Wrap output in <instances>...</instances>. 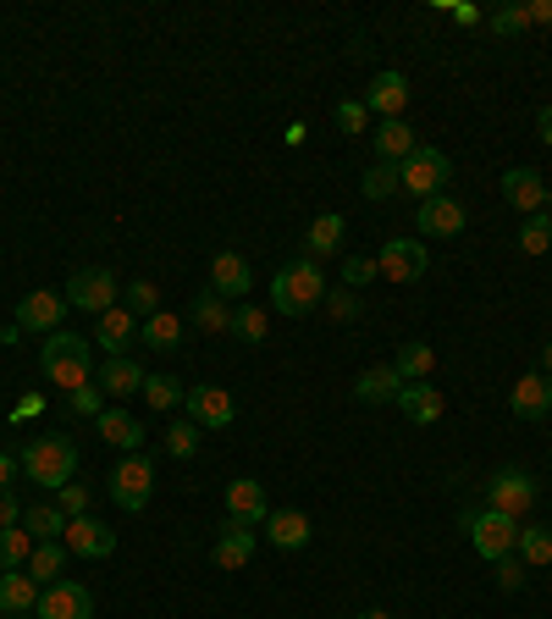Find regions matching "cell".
I'll use <instances>...</instances> for the list:
<instances>
[{
    "mask_svg": "<svg viewBox=\"0 0 552 619\" xmlns=\"http://www.w3.org/2000/svg\"><path fill=\"white\" fill-rule=\"evenodd\" d=\"M39 371H45V382H56L61 393H78L83 382H95V343L89 337H78V332H50L45 337V348H39Z\"/></svg>",
    "mask_w": 552,
    "mask_h": 619,
    "instance_id": "6da1fadb",
    "label": "cell"
},
{
    "mask_svg": "<svg viewBox=\"0 0 552 619\" xmlns=\"http://www.w3.org/2000/svg\"><path fill=\"white\" fill-rule=\"evenodd\" d=\"M326 305V266L321 261H309V255H298V261H287L282 272L272 277V310L276 315H309V310Z\"/></svg>",
    "mask_w": 552,
    "mask_h": 619,
    "instance_id": "7a4b0ae2",
    "label": "cell"
},
{
    "mask_svg": "<svg viewBox=\"0 0 552 619\" xmlns=\"http://www.w3.org/2000/svg\"><path fill=\"white\" fill-rule=\"evenodd\" d=\"M17 464H22V475L33 481V487H45L50 498L72 481V470H78V443L67 438V432H45V438H33L22 454H17Z\"/></svg>",
    "mask_w": 552,
    "mask_h": 619,
    "instance_id": "3957f363",
    "label": "cell"
},
{
    "mask_svg": "<svg viewBox=\"0 0 552 619\" xmlns=\"http://www.w3.org/2000/svg\"><path fill=\"white\" fill-rule=\"evenodd\" d=\"M464 531H470L475 553H481L486 564H497V559H509V553H514L520 520H509V514H497V509H470V514H464Z\"/></svg>",
    "mask_w": 552,
    "mask_h": 619,
    "instance_id": "277c9868",
    "label": "cell"
},
{
    "mask_svg": "<svg viewBox=\"0 0 552 619\" xmlns=\"http://www.w3.org/2000/svg\"><path fill=\"white\" fill-rule=\"evenodd\" d=\"M447 177H453V160L436 150V145H420V150L398 166V183H404V194H414V199L447 194Z\"/></svg>",
    "mask_w": 552,
    "mask_h": 619,
    "instance_id": "5b68a950",
    "label": "cell"
},
{
    "mask_svg": "<svg viewBox=\"0 0 552 619\" xmlns=\"http://www.w3.org/2000/svg\"><path fill=\"white\" fill-rule=\"evenodd\" d=\"M536 498H542V487H536L531 470H497V475L486 481V509H497V514H509V520H525V514L536 509Z\"/></svg>",
    "mask_w": 552,
    "mask_h": 619,
    "instance_id": "8992f818",
    "label": "cell"
},
{
    "mask_svg": "<svg viewBox=\"0 0 552 619\" xmlns=\"http://www.w3.org/2000/svg\"><path fill=\"white\" fill-rule=\"evenodd\" d=\"M117 299H122V283H117V272H106V266H83V272H72V283H67V305L72 310L106 315V310H117Z\"/></svg>",
    "mask_w": 552,
    "mask_h": 619,
    "instance_id": "52a82bcc",
    "label": "cell"
},
{
    "mask_svg": "<svg viewBox=\"0 0 552 619\" xmlns=\"http://www.w3.org/2000/svg\"><path fill=\"white\" fill-rule=\"evenodd\" d=\"M149 492H155V464H149V454H122L117 470H111V503L138 514V509L149 503Z\"/></svg>",
    "mask_w": 552,
    "mask_h": 619,
    "instance_id": "ba28073f",
    "label": "cell"
},
{
    "mask_svg": "<svg viewBox=\"0 0 552 619\" xmlns=\"http://www.w3.org/2000/svg\"><path fill=\"white\" fill-rule=\"evenodd\" d=\"M183 404H188V421H194L199 432H221V426L238 421V399H233L227 387H210V382H205V387H188Z\"/></svg>",
    "mask_w": 552,
    "mask_h": 619,
    "instance_id": "9c48e42d",
    "label": "cell"
},
{
    "mask_svg": "<svg viewBox=\"0 0 552 619\" xmlns=\"http://www.w3.org/2000/svg\"><path fill=\"white\" fill-rule=\"evenodd\" d=\"M33 619H95V592L83 581H56L39 592Z\"/></svg>",
    "mask_w": 552,
    "mask_h": 619,
    "instance_id": "30bf717a",
    "label": "cell"
},
{
    "mask_svg": "<svg viewBox=\"0 0 552 619\" xmlns=\"http://www.w3.org/2000/svg\"><path fill=\"white\" fill-rule=\"evenodd\" d=\"M376 266H382L387 283H420L431 261H425V244H420V238H387L382 255H376Z\"/></svg>",
    "mask_w": 552,
    "mask_h": 619,
    "instance_id": "8fae6325",
    "label": "cell"
},
{
    "mask_svg": "<svg viewBox=\"0 0 552 619\" xmlns=\"http://www.w3.org/2000/svg\"><path fill=\"white\" fill-rule=\"evenodd\" d=\"M67 553L72 559H106V553H117V531L111 525H100L95 514H78V520H67Z\"/></svg>",
    "mask_w": 552,
    "mask_h": 619,
    "instance_id": "7c38bea8",
    "label": "cell"
},
{
    "mask_svg": "<svg viewBox=\"0 0 552 619\" xmlns=\"http://www.w3.org/2000/svg\"><path fill=\"white\" fill-rule=\"evenodd\" d=\"M67 294H56V288H39V294H28L22 305H17V332H61V315H67Z\"/></svg>",
    "mask_w": 552,
    "mask_h": 619,
    "instance_id": "4fadbf2b",
    "label": "cell"
},
{
    "mask_svg": "<svg viewBox=\"0 0 552 619\" xmlns=\"http://www.w3.org/2000/svg\"><path fill=\"white\" fill-rule=\"evenodd\" d=\"M548 183H542V171L536 166H509L503 171V199L514 205V210H525V216H542L548 210Z\"/></svg>",
    "mask_w": 552,
    "mask_h": 619,
    "instance_id": "5bb4252c",
    "label": "cell"
},
{
    "mask_svg": "<svg viewBox=\"0 0 552 619\" xmlns=\"http://www.w3.org/2000/svg\"><path fill=\"white\" fill-rule=\"evenodd\" d=\"M365 111L382 117V122L404 117V111H410V78H404V72H376L371 89H365Z\"/></svg>",
    "mask_w": 552,
    "mask_h": 619,
    "instance_id": "9a60e30c",
    "label": "cell"
},
{
    "mask_svg": "<svg viewBox=\"0 0 552 619\" xmlns=\"http://www.w3.org/2000/svg\"><path fill=\"white\" fill-rule=\"evenodd\" d=\"M420 233L425 238H459L464 227H470V216H464V205L453 199V194H436V199H420Z\"/></svg>",
    "mask_w": 552,
    "mask_h": 619,
    "instance_id": "2e32d148",
    "label": "cell"
},
{
    "mask_svg": "<svg viewBox=\"0 0 552 619\" xmlns=\"http://www.w3.org/2000/svg\"><path fill=\"white\" fill-rule=\"evenodd\" d=\"M95 382H100L106 399H134V393H144V365H138L134 354H106L100 371H95Z\"/></svg>",
    "mask_w": 552,
    "mask_h": 619,
    "instance_id": "e0dca14e",
    "label": "cell"
},
{
    "mask_svg": "<svg viewBox=\"0 0 552 619\" xmlns=\"http://www.w3.org/2000/svg\"><path fill=\"white\" fill-rule=\"evenodd\" d=\"M249 288H255L249 261H244V255H233V249H221V255L210 261V294H221V299L233 305V299H244Z\"/></svg>",
    "mask_w": 552,
    "mask_h": 619,
    "instance_id": "ac0fdd59",
    "label": "cell"
},
{
    "mask_svg": "<svg viewBox=\"0 0 552 619\" xmlns=\"http://www.w3.org/2000/svg\"><path fill=\"white\" fill-rule=\"evenodd\" d=\"M95 343H100V354H134L138 343V315L134 310H106V315H95Z\"/></svg>",
    "mask_w": 552,
    "mask_h": 619,
    "instance_id": "d6986e66",
    "label": "cell"
},
{
    "mask_svg": "<svg viewBox=\"0 0 552 619\" xmlns=\"http://www.w3.org/2000/svg\"><path fill=\"white\" fill-rule=\"evenodd\" d=\"M509 410L520 415V421H542L552 410V376H542V371H525L514 387H509Z\"/></svg>",
    "mask_w": 552,
    "mask_h": 619,
    "instance_id": "ffe728a7",
    "label": "cell"
},
{
    "mask_svg": "<svg viewBox=\"0 0 552 619\" xmlns=\"http://www.w3.org/2000/svg\"><path fill=\"white\" fill-rule=\"evenodd\" d=\"M266 514H272V503H266V487H260L255 475H244V481L227 487V520H238V525H266Z\"/></svg>",
    "mask_w": 552,
    "mask_h": 619,
    "instance_id": "44dd1931",
    "label": "cell"
},
{
    "mask_svg": "<svg viewBox=\"0 0 552 619\" xmlns=\"http://www.w3.org/2000/svg\"><path fill=\"white\" fill-rule=\"evenodd\" d=\"M309 537H315V525H309V514H304V509H276V514H266V542L282 548V553L309 548Z\"/></svg>",
    "mask_w": 552,
    "mask_h": 619,
    "instance_id": "7402d4cb",
    "label": "cell"
},
{
    "mask_svg": "<svg viewBox=\"0 0 552 619\" xmlns=\"http://www.w3.org/2000/svg\"><path fill=\"white\" fill-rule=\"evenodd\" d=\"M210 559H216V570H244V564L255 559V525L227 520L221 537H216V548H210Z\"/></svg>",
    "mask_w": 552,
    "mask_h": 619,
    "instance_id": "603a6c76",
    "label": "cell"
},
{
    "mask_svg": "<svg viewBox=\"0 0 552 619\" xmlns=\"http://www.w3.org/2000/svg\"><path fill=\"white\" fill-rule=\"evenodd\" d=\"M398 393H404V376L393 365H365L354 376V399L359 404H398Z\"/></svg>",
    "mask_w": 552,
    "mask_h": 619,
    "instance_id": "cb8c5ba5",
    "label": "cell"
},
{
    "mask_svg": "<svg viewBox=\"0 0 552 619\" xmlns=\"http://www.w3.org/2000/svg\"><path fill=\"white\" fill-rule=\"evenodd\" d=\"M398 410L410 415L414 426H436V421L447 415V399H442L431 382H404V393H398Z\"/></svg>",
    "mask_w": 552,
    "mask_h": 619,
    "instance_id": "d4e9b609",
    "label": "cell"
},
{
    "mask_svg": "<svg viewBox=\"0 0 552 619\" xmlns=\"http://www.w3.org/2000/svg\"><path fill=\"white\" fill-rule=\"evenodd\" d=\"M39 581L28 570H0V615H33L39 609Z\"/></svg>",
    "mask_w": 552,
    "mask_h": 619,
    "instance_id": "484cf974",
    "label": "cell"
},
{
    "mask_svg": "<svg viewBox=\"0 0 552 619\" xmlns=\"http://www.w3.org/2000/svg\"><path fill=\"white\" fill-rule=\"evenodd\" d=\"M376 160H393V166H404L414 150H420V139H414V128L404 122V117H393V122H382L376 134Z\"/></svg>",
    "mask_w": 552,
    "mask_h": 619,
    "instance_id": "4316f807",
    "label": "cell"
},
{
    "mask_svg": "<svg viewBox=\"0 0 552 619\" xmlns=\"http://www.w3.org/2000/svg\"><path fill=\"white\" fill-rule=\"evenodd\" d=\"M138 337H144L149 354H177V348H183V321H177L171 310H155V315L138 326Z\"/></svg>",
    "mask_w": 552,
    "mask_h": 619,
    "instance_id": "83f0119b",
    "label": "cell"
},
{
    "mask_svg": "<svg viewBox=\"0 0 552 619\" xmlns=\"http://www.w3.org/2000/svg\"><path fill=\"white\" fill-rule=\"evenodd\" d=\"M343 233H348L343 216H321V222H309V233H304V255H309V261H332V255L343 249Z\"/></svg>",
    "mask_w": 552,
    "mask_h": 619,
    "instance_id": "f1b7e54d",
    "label": "cell"
},
{
    "mask_svg": "<svg viewBox=\"0 0 552 619\" xmlns=\"http://www.w3.org/2000/svg\"><path fill=\"white\" fill-rule=\"evenodd\" d=\"M95 421H100V438H106L111 449H122V454H138V443H144V426H138L128 410H100Z\"/></svg>",
    "mask_w": 552,
    "mask_h": 619,
    "instance_id": "f546056e",
    "label": "cell"
},
{
    "mask_svg": "<svg viewBox=\"0 0 552 619\" xmlns=\"http://www.w3.org/2000/svg\"><path fill=\"white\" fill-rule=\"evenodd\" d=\"M22 531H28L33 542H61V537H67V514L56 509V498H50V503H33V509H22Z\"/></svg>",
    "mask_w": 552,
    "mask_h": 619,
    "instance_id": "4dcf8cb0",
    "label": "cell"
},
{
    "mask_svg": "<svg viewBox=\"0 0 552 619\" xmlns=\"http://www.w3.org/2000/svg\"><path fill=\"white\" fill-rule=\"evenodd\" d=\"M67 542H33V559H28V576L39 581V587H56L61 576H67Z\"/></svg>",
    "mask_w": 552,
    "mask_h": 619,
    "instance_id": "1f68e13d",
    "label": "cell"
},
{
    "mask_svg": "<svg viewBox=\"0 0 552 619\" xmlns=\"http://www.w3.org/2000/svg\"><path fill=\"white\" fill-rule=\"evenodd\" d=\"M514 553L525 559V570H548L552 564V525H525V520H520Z\"/></svg>",
    "mask_w": 552,
    "mask_h": 619,
    "instance_id": "d6a6232c",
    "label": "cell"
},
{
    "mask_svg": "<svg viewBox=\"0 0 552 619\" xmlns=\"http://www.w3.org/2000/svg\"><path fill=\"white\" fill-rule=\"evenodd\" d=\"M194 326H199V332H233V305L205 288V294L194 299Z\"/></svg>",
    "mask_w": 552,
    "mask_h": 619,
    "instance_id": "836d02e7",
    "label": "cell"
},
{
    "mask_svg": "<svg viewBox=\"0 0 552 619\" xmlns=\"http://www.w3.org/2000/svg\"><path fill=\"white\" fill-rule=\"evenodd\" d=\"M33 559V537L22 525H0V570H28Z\"/></svg>",
    "mask_w": 552,
    "mask_h": 619,
    "instance_id": "e575fe53",
    "label": "cell"
},
{
    "mask_svg": "<svg viewBox=\"0 0 552 619\" xmlns=\"http://www.w3.org/2000/svg\"><path fill=\"white\" fill-rule=\"evenodd\" d=\"M431 365H436L431 343H404V348H398V360H393V371H398L404 382H425V376H431Z\"/></svg>",
    "mask_w": 552,
    "mask_h": 619,
    "instance_id": "d590c367",
    "label": "cell"
},
{
    "mask_svg": "<svg viewBox=\"0 0 552 619\" xmlns=\"http://www.w3.org/2000/svg\"><path fill=\"white\" fill-rule=\"evenodd\" d=\"M359 188H365V199H393L404 183H398V166H393V160H376V166L359 177Z\"/></svg>",
    "mask_w": 552,
    "mask_h": 619,
    "instance_id": "8d00e7d4",
    "label": "cell"
},
{
    "mask_svg": "<svg viewBox=\"0 0 552 619\" xmlns=\"http://www.w3.org/2000/svg\"><path fill=\"white\" fill-rule=\"evenodd\" d=\"M188 393H183V382L177 376H144V404L149 410H177Z\"/></svg>",
    "mask_w": 552,
    "mask_h": 619,
    "instance_id": "74e56055",
    "label": "cell"
},
{
    "mask_svg": "<svg viewBox=\"0 0 552 619\" xmlns=\"http://www.w3.org/2000/svg\"><path fill=\"white\" fill-rule=\"evenodd\" d=\"M233 332L244 337V343H266V332H272V315L255 305H238L233 310Z\"/></svg>",
    "mask_w": 552,
    "mask_h": 619,
    "instance_id": "f35d334b",
    "label": "cell"
},
{
    "mask_svg": "<svg viewBox=\"0 0 552 619\" xmlns=\"http://www.w3.org/2000/svg\"><path fill=\"white\" fill-rule=\"evenodd\" d=\"M166 454H171V460H194V454H199V426H194V421H171Z\"/></svg>",
    "mask_w": 552,
    "mask_h": 619,
    "instance_id": "ab89813d",
    "label": "cell"
},
{
    "mask_svg": "<svg viewBox=\"0 0 552 619\" xmlns=\"http://www.w3.org/2000/svg\"><path fill=\"white\" fill-rule=\"evenodd\" d=\"M486 28L503 33V39H514V33L531 28V17H525V6H497V11H486Z\"/></svg>",
    "mask_w": 552,
    "mask_h": 619,
    "instance_id": "60d3db41",
    "label": "cell"
},
{
    "mask_svg": "<svg viewBox=\"0 0 552 619\" xmlns=\"http://www.w3.org/2000/svg\"><path fill=\"white\" fill-rule=\"evenodd\" d=\"M376 277H382L376 255H348V261H343V288H365V283H376Z\"/></svg>",
    "mask_w": 552,
    "mask_h": 619,
    "instance_id": "b9f144b4",
    "label": "cell"
},
{
    "mask_svg": "<svg viewBox=\"0 0 552 619\" xmlns=\"http://www.w3.org/2000/svg\"><path fill=\"white\" fill-rule=\"evenodd\" d=\"M520 249H525V255H548L552 249V222L548 216H531V222L520 227Z\"/></svg>",
    "mask_w": 552,
    "mask_h": 619,
    "instance_id": "7bdbcfd3",
    "label": "cell"
},
{
    "mask_svg": "<svg viewBox=\"0 0 552 619\" xmlns=\"http://www.w3.org/2000/svg\"><path fill=\"white\" fill-rule=\"evenodd\" d=\"M122 310H144V321H149V315L160 310V288H155V283H144V277L128 283V288H122Z\"/></svg>",
    "mask_w": 552,
    "mask_h": 619,
    "instance_id": "ee69618b",
    "label": "cell"
},
{
    "mask_svg": "<svg viewBox=\"0 0 552 619\" xmlns=\"http://www.w3.org/2000/svg\"><path fill=\"white\" fill-rule=\"evenodd\" d=\"M492 570H497V587H503V592H520V587H525V576H531L520 553H509V559H497Z\"/></svg>",
    "mask_w": 552,
    "mask_h": 619,
    "instance_id": "f6af8a7d",
    "label": "cell"
},
{
    "mask_svg": "<svg viewBox=\"0 0 552 619\" xmlns=\"http://www.w3.org/2000/svg\"><path fill=\"white\" fill-rule=\"evenodd\" d=\"M56 509H61L67 520H78V514H89V487H72V481H67V487L56 492Z\"/></svg>",
    "mask_w": 552,
    "mask_h": 619,
    "instance_id": "bcb514c9",
    "label": "cell"
},
{
    "mask_svg": "<svg viewBox=\"0 0 552 619\" xmlns=\"http://www.w3.org/2000/svg\"><path fill=\"white\" fill-rule=\"evenodd\" d=\"M365 122H371L365 100H343V106H337V128H343V134H365Z\"/></svg>",
    "mask_w": 552,
    "mask_h": 619,
    "instance_id": "7dc6e473",
    "label": "cell"
},
{
    "mask_svg": "<svg viewBox=\"0 0 552 619\" xmlns=\"http://www.w3.org/2000/svg\"><path fill=\"white\" fill-rule=\"evenodd\" d=\"M67 410L72 415H100V382H83L78 393H67Z\"/></svg>",
    "mask_w": 552,
    "mask_h": 619,
    "instance_id": "c3c4849f",
    "label": "cell"
},
{
    "mask_svg": "<svg viewBox=\"0 0 552 619\" xmlns=\"http://www.w3.org/2000/svg\"><path fill=\"white\" fill-rule=\"evenodd\" d=\"M326 315H332V321H354V315H359V299H354V288H337V294H326Z\"/></svg>",
    "mask_w": 552,
    "mask_h": 619,
    "instance_id": "681fc988",
    "label": "cell"
},
{
    "mask_svg": "<svg viewBox=\"0 0 552 619\" xmlns=\"http://www.w3.org/2000/svg\"><path fill=\"white\" fill-rule=\"evenodd\" d=\"M0 525H22V503L11 492H0Z\"/></svg>",
    "mask_w": 552,
    "mask_h": 619,
    "instance_id": "f907efd6",
    "label": "cell"
},
{
    "mask_svg": "<svg viewBox=\"0 0 552 619\" xmlns=\"http://www.w3.org/2000/svg\"><path fill=\"white\" fill-rule=\"evenodd\" d=\"M525 17H531V28H548V22H552V0H531V6H525Z\"/></svg>",
    "mask_w": 552,
    "mask_h": 619,
    "instance_id": "816d5d0a",
    "label": "cell"
},
{
    "mask_svg": "<svg viewBox=\"0 0 552 619\" xmlns=\"http://www.w3.org/2000/svg\"><path fill=\"white\" fill-rule=\"evenodd\" d=\"M17 470H22V464L11 460V454H0V492H6V487H11V475H17Z\"/></svg>",
    "mask_w": 552,
    "mask_h": 619,
    "instance_id": "f5cc1de1",
    "label": "cell"
},
{
    "mask_svg": "<svg viewBox=\"0 0 552 619\" xmlns=\"http://www.w3.org/2000/svg\"><path fill=\"white\" fill-rule=\"evenodd\" d=\"M536 134H542V145L552 150V106H542V117H536Z\"/></svg>",
    "mask_w": 552,
    "mask_h": 619,
    "instance_id": "db71d44e",
    "label": "cell"
},
{
    "mask_svg": "<svg viewBox=\"0 0 552 619\" xmlns=\"http://www.w3.org/2000/svg\"><path fill=\"white\" fill-rule=\"evenodd\" d=\"M453 17H459V22H464V28H475V22H486V17H481V11H475V6H459V11H453Z\"/></svg>",
    "mask_w": 552,
    "mask_h": 619,
    "instance_id": "11a10c76",
    "label": "cell"
},
{
    "mask_svg": "<svg viewBox=\"0 0 552 619\" xmlns=\"http://www.w3.org/2000/svg\"><path fill=\"white\" fill-rule=\"evenodd\" d=\"M536 371H542V376H552V343L542 348V365H536Z\"/></svg>",
    "mask_w": 552,
    "mask_h": 619,
    "instance_id": "9f6ffc18",
    "label": "cell"
},
{
    "mask_svg": "<svg viewBox=\"0 0 552 619\" xmlns=\"http://www.w3.org/2000/svg\"><path fill=\"white\" fill-rule=\"evenodd\" d=\"M354 619H393L387 609H365V615H354Z\"/></svg>",
    "mask_w": 552,
    "mask_h": 619,
    "instance_id": "6f0895ef",
    "label": "cell"
},
{
    "mask_svg": "<svg viewBox=\"0 0 552 619\" xmlns=\"http://www.w3.org/2000/svg\"><path fill=\"white\" fill-rule=\"evenodd\" d=\"M542 216H548V222H552V194H548V210H542Z\"/></svg>",
    "mask_w": 552,
    "mask_h": 619,
    "instance_id": "680465c9",
    "label": "cell"
},
{
    "mask_svg": "<svg viewBox=\"0 0 552 619\" xmlns=\"http://www.w3.org/2000/svg\"><path fill=\"white\" fill-rule=\"evenodd\" d=\"M0 619H28V615H0Z\"/></svg>",
    "mask_w": 552,
    "mask_h": 619,
    "instance_id": "91938a15",
    "label": "cell"
},
{
    "mask_svg": "<svg viewBox=\"0 0 552 619\" xmlns=\"http://www.w3.org/2000/svg\"><path fill=\"white\" fill-rule=\"evenodd\" d=\"M0 343H6V326H0Z\"/></svg>",
    "mask_w": 552,
    "mask_h": 619,
    "instance_id": "94428289",
    "label": "cell"
},
{
    "mask_svg": "<svg viewBox=\"0 0 552 619\" xmlns=\"http://www.w3.org/2000/svg\"><path fill=\"white\" fill-rule=\"evenodd\" d=\"M548 525H552V520H548Z\"/></svg>",
    "mask_w": 552,
    "mask_h": 619,
    "instance_id": "6125c7cd",
    "label": "cell"
}]
</instances>
